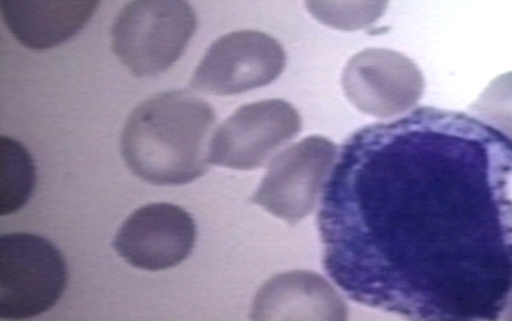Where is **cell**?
<instances>
[{"label":"cell","mask_w":512,"mask_h":321,"mask_svg":"<svg viewBox=\"0 0 512 321\" xmlns=\"http://www.w3.org/2000/svg\"><path fill=\"white\" fill-rule=\"evenodd\" d=\"M253 320H347L340 293L313 272L278 274L260 288L251 307Z\"/></svg>","instance_id":"obj_10"},{"label":"cell","mask_w":512,"mask_h":321,"mask_svg":"<svg viewBox=\"0 0 512 321\" xmlns=\"http://www.w3.org/2000/svg\"><path fill=\"white\" fill-rule=\"evenodd\" d=\"M67 281L66 261L47 238L31 233L0 238V318L25 320L47 313Z\"/></svg>","instance_id":"obj_4"},{"label":"cell","mask_w":512,"mask_h":321,"mask_svg":"<svg viewBox=\"0 0 512 321\" xmlns=\"http://www.w3.org/2000/svg\"><path fill=\"white\" fill-rule=\"evenodd\" d=\"M35 183L36 167L29 151L16 140L0 137V215L24 208Z\"/></svg>","instance_id":"obj_12"},{"label":"cell","mask_w":512,"mask_h":321,"mask_svg":"<svg viewBox=\"0 0 512 321\" xmlns=\"http://www.w3.org/2000/svg\"><path fill=\"white\" fill-rule=\"evenodd\" d=\"M424 77L406 55L370 48L355 54L342 75L346 98L368 116L388 119L409 113L424 94Z\"/></svg>","instance_id":"obj_8"},{"label":"cell","mask_w":512,"mask_h":321,"mask_svg":"<svg viewBox=\"0 0 512 321\" xmlns=\"http://www.w3.org/2000/svg\"><path fill=\"white\" fill-rule=\"evenodd\" d=\"M196 27L187 0H132L114 21L113 52L135 77L159 76L182 57Z\"/></svg>","instance_id":"obj_3"},{"label":"cell","mask_w":512,"mask_h":321,"mask_svg":"<svg viewBox=\"0 0 512 321\" xmlns=\"http://www.w3.org/2000/svg\"><path fill=\"white\" fill-rule=\"evenodd\" d=\"M328 277L415 320H492L512 290V141L431 107L342 145L317 217Z\"/></svg>","instance_id":"obj_1"},{"label":"cell","mask_w":512,"mask_h":321,"mask_svg":"<svg viewBox=\"0 0 512 321\" xmlns=\"http://www.w3.org/2000/svg\"><path fill=\"white\" fill-rule=\"evenodd\" d=\"M507 318L512 319V302H511V305H510V313L507 314Z\"/></svg>","instance_id":"obj_15"},{"label":"cell","mask_w":512,"mask_h":321,"mask_svg":"<svg viewBox=\"0 0 512 321\" xmlns=\"http://www.w3.org/2000/svg\"><path fill=\"white\" fill-rule=\"evenodd\" d=\"M338 157L335 142L309 136L274 157L251 201L291 226L313 213Z\"/></svg>","instance_id":"obj_5"},{"label":"cell","mask_w":512,"mask_h":321,"mask_svg":"<svg viewBox=\"0 0 512 321\" xmlns=\"http://www.w3.org/2000/svg\"><path fill=\"white\" fill-rule=\"evenodd\" d=\"M306 9L324 26L340 31L368 29L383 17L388 0H304Z\"/></svg>","instance_id":"obj_13"},{"label":"cell","mask_w":512,"mask_h":321,"mask_svg":"<svg viewBox=\"0 0 512 321\" xmlns=\"http://www.w3.org/2000/svg\"><path fill=\"white\" fill-rule=\"evenodd\" d=\"M99 4L100 0H0V11L18 43L47 50L75 38Z\"/></svg>","instance_id":"obj_11"},{"label":"cell","mask_w":512,"mask_h":321,"mask_svg":"<svg viewBox=\"0 0 512 321\" xmlns=\"http://www.w3.org/2000/svg\"><path fill=\"white\" fill-rule=\"evenodd\" d=\"M301 127L300 113L286 100L242 105L214 132L208 162L235 171L262 168L299 135Z\"/></svg>","instance_id":"obj_6"},{"label":"cell","mask_w":512,"mask_h":321,"mask_svg":"<svg viewBox=\"0 0 512 321\" xmlns=\"http://www.w3.org/2000/svg\"><path fill=\"white\" fill-rule=\"evenodd\" d=\"M286 52L264 32L244 30L210 45L191 79V87L224 96L272 84L285 70Z\"/></svg>","instance_id":"obj_7"},{"label":"cell","mask_w":512,"mask_h":321,"mask_svg":"<svg viewBox=\"0 0 512 321\" xmlns=\"http://www.w3.org/2000/svg\"><path fill=\"white\" fill-rule=\"evenodd\" d=\"M214 123V109L187 91L152 96L127 119L122 158L136 177L152 185H187L208 172Z\"/></svg>","instance_id":"obj_2"},{"label":"cell","mask_w":512,"mask_h":321,"mask_svg":"<svg viewBox=\"0 0 512 321\" xmlns=\"http://www.w3.org/2000/svg\"><path fill=\"white\" fill-rule=\"evenodd\" d=\"M196 235L195 220L186 210L173 204H150L126 219L113 247L131 267L160 272L189 258Z\"/></svg>","instance_id":"obj_9"},{"label":"cell","mask_w":512,"mask_h":321,"mask_svg":"<svg viewBox=\"0 0 512 321\" xmlns=\"http://www.w3.org/2000/svg\"><path fill=\"white\" fill-rule=\"evenodd\" d=\"M469 109L512 141V72L493 80Z\"/></svg>","instance_id":"obj_14"}]
</instances>
